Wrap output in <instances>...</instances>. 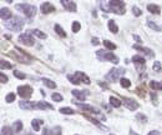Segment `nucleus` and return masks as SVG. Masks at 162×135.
Wrapping results in <instances>:
<instances>
[{"instance_id":"1","label":"nucleus","mask_w":162,"mask_h":135,"mask_svg":"<svg viewBox=\"0 0 162 135\" xmlns=\"http://www.w3.org/2000/svg\"><path fill=\"white\" fill-rule=\"evenodd\" d=\"M24 24H25V20L20 16H13L10 20L5 23V25L13 31H20L24 28Z\"/></svg>"},{"instance_id":"2","label":"nucleus","mask_w":162,"mask_h":135,"mask_svg":"<svg viewBox=\"0 0 162 135\" xmlns=\"http://www.w3.org/2000/svg\"><path fill=\"white\" fill-rule=\"evenodd\" d=\"M126 73V69L123 68H114L106 74L105 76V80L106 81H110V83H115L117 79H121V75Z\"/></svg>"},{"instance_id":"3","label":"nucleus","mask_w":162,"mask_h":135,"mask_svg":"<svg viewBox=\"0 0 162 135\" xmlns=\"http://www.w3.org/2000/svg\"><path fill=\"white\" fill-rule=\"evenodd\" d=\"M16 9L19 10L20 13H22L26 18H34L35 14H36V8L30 5V4L27 3H21V4H18L16 5Z\"/></svg>"},{"instance_id":"4","label":"nucleus","mask_w":162,"mask_h":135,"mask_svg":"<svg viewBox=\"0 0 162 135\" xmlns=\"http://www.w3.org/2000/svg\"><path fill=\"white\" fill-rule=\"evenodd\" d=\"M107 4H109V10L112 11V13L122 15V14L126 11V9H125V3L121 1V0H112V1H109Z\"/></svg>"},{"instance_id":"5","label":"nucleus","mask_w":162,"mask_h":135,"mask_svg":"<svg viewBox=\"0 0 162 135\" xmlns=\"http://www.w3.org/2000/svg\"><path fill=\"white\" fill-rule=\"evenodd\" d=\"M96 55L100 58V60H104V61H111L112 64H117L119 63V58L111 52L99 50V52H96Z\"/></svg>"},{"instance_id":"6","label":"nucleus","mask_w":162,"mask_h":135,"mask_svg":"<svg viewBox=\"0 0 162 135\" xmlns=\"http://www.w3.org/2000/svg\"><path fill=\"white\" fill-rule=\"evenodd\" d=\"M18 94L24 100H29L32 95V88L30 85H20L18 86Z\"/></svg>"},{"instance_id":"7","label":"nucleus","mask_w":162,"mask_h":135,"mask_svg":"<svg viewBox=\"0 0 162 135\" xmlns=\"http://www.w3.org/2000/svg\"><path fill=\"white\" fill-rule=\"evenodd\" d=\"M19 41L21 44H24L26 46H32L35 44V39L29 34V33H24V34L19 35Z\"/></svg>"},{"instance_id":"8","label":"nucleus","mask_w":162,"mask_h":135,"mask_svg":"<svg viewBox=\"0 0 162 135\" xmlns=\"http://www.w3.org/2000/svg\"><path fill=\"white\" fill-rule=\"evenodd\" d=\"M123 104H125V106H126V109L131 110V111L136 110L138 108V103L135 99H131V98H126V99L123 100Z\"/></svg>"},{"instance_id":"9","label":"nucleus","mask_w":162,"mask_h":135,"mask_svg":"<svg viewBox=\"0 0 162 135\" xmlns=\"http://www.w3.org/2000/svg\"><path fill=\"white\" fill-rule=\"evenodd\" d=\"M20 109H24V110H34L36 109V103L34 101H29V100H21L19 103Z\"/></svg>"},{"instance_id":"10","label":"nucleus","mask_w":162,"mask_h":135,"mask_svg":"<svg viewBox=\"0 0 162 135\" xmlns=\"http://www.w3.org/2000/svg\"><path fill=\"white\" fill-rule=\"evenodd\" d=\"M40 10H41V13H43V14H50V13H54L55 11V6L53 5L51 3L45 1V3L41 4Z\"/></svg>"},{"instance_id":"11","label":"nucleus","mask_w":162,"mask_h":135,"mask_svg":"<svg viewBox=\"0 0 162 135\" xmlns=\"http://www.w3.org/2000/svg\"><path fill=\"white\" fill-rule=\"evenodd\" d=\"M133 49H136L137 52H140V53H142V54H146V57H150V58H154L155 57V53L152 52L151 49H149V48H142L141 45H133L132 46Z\"/></svg>"},{"instance_id":"12","label":"nucleus","mask_w":162,"mask_h":135,"mask_svg":"<svg viewBox=\"0 0 162 135\" xmlns=\"http://www.w3.org/2000/svg\"><path fill=\"white\" fill-rule=\"evenodd\" d=\"M0 16H1V19L4 21H9L13 18L10 9H9V8H1V9H0Z\"/></svg>"},{"instance_id":"13","label":"nucleus","mask_w":162,"mask_h":135,"mask_svg":"<svg viewBox=\"0 0 162 135\" xmlns=\"http://www.w3.org/2000/svg\"><path fill=\"white\" fill-rule=\"evenodd\" d=\"M74 75H75L79 80H80V83L82 81V83H85V84H87V85H89V84L91 83V80H90V78L86 75L85 73H82V71H76L75 74H74Z\"/></svg>"},{"instance_id":"14","label":"nucleus","mask_w":162,"mask_h":135,"mask_svg":"<svg viewBox=\"0 0 162 135\" xmlns=\"http://www.w3.org/2000/svg\"><path fill=\"white\" fill-rule=\"evenodd\" d=\"M61 5H62L65 9H66V10L71 11V13H75L76 9H77L76 4L74 3V1H61Z\"/></svg>"},{"instance_id":"15","label":"nucleus","mask_w":162,"mask_h":135,"mask_svg":"<svg viewBox=\"0 0 162 135\" xmlns=\"http://www.w3.org/2000/svg\"><path fill=\"white\" fill-rule=\"evenodd\" d=\"M74 103H75L79 108H81L82 110H86V111H91V113H95V114H99V111H97V109L92 108L91 105H87V104H80V103H76V100H74Z\"/></svg>"},{"instance_id":"16","label":"nucleus","mask_w":162,"mask_h":135,"mask_svg":"<svg viewBox=\"0 0 162 135\" xmlns=\"http://www.w3.org/2000/svg\"><path fill=\"white\" fill-rule=\"evenodd\" d=\"M132 63L135 65H141V66H143V65L146 64V59L141 57V55H133L132 57Z\"/></svg>"},{"instance_id":"17","label":"nucleus","mask_w":162,"mask_h":135,"mask_svg":"<svg viewBox=\"0 0 162 135\" xmlns=\"http://www.w3.org/2000/svg\"><path fill=\"white\" fill-rule=\"evenodd\" d=\"M36 109H40V110H46V109H53V105L46 103V101L41 100V101H38L36 103Z\"/></svg>"},{"instance_id":"18","label":"nucleus","mask_w":162,"mask_h":135,"mask_svg":"<svg viewBox=\"0 0 162 135\" xmlns=\"http://www.w3.org/2000/svg\"><path fill=\"white\" fill-rule=\"evenodd\" d=\"M71 94L75 96L77 100H80V101H85V100H86L85 93H84V91H79V90H75V89H74V90L71 91Z\"/></svg>"},{"instance_id":"19","label":"nucleus","mask_w":162,"mask_h":135,"mask_svg":"<svg viewBox=\"0 0 162 135\" xmlns=\"http://www.w3.org/2000/svg\"><path fill=\"white\" fill-rule=\"evenodd\" d=\"M54 29H55V31H56L58 34H59V36H61V38H66V36H67L66 31L62 29V26L60 25V24H55V25H54Z\"/></svg>"},{"instance_id":"20","label":"nucleus","mask_w":162,"mask_h":135,"mask_svg":"<svg viewBox=\"0 0 162 135\" xmlns=\"http://www.w3.org/2000/svg\"><path fill=\"white\" fill-rule=\"evenodd\" d=\"M107 26H109L110 31H111V33H114V34H116V33L119 31V26H117L116 23H115V20H112V19H110V20H109Z\"/></svg>"},{"instance_id":"21","label":"nucleus","mask_w":162,"mask_h":135,"mask_svg":"<svg viewBox=\"0 0 162 135\" xmlns=\"http://www.w3.org/2000/svg\"><path fill=\"white\" fill-rule=\"evenodd\" d=\"M110 104H111V106L112 108H120L121 106V100L119 99V98H116V96H110Z\"/></svg>"},{"instance_id":"22","label":"nucleus","mask_w":162,"mask_h":135,"mask_svg":"<svg viewBox=\"0 0 162 135\" xmlns=\"http://www.w3.org/2000/svg\"><path fill=\"white\" fill-rule=\"evenodd\" d=\"M147 10H149L151 14H160L161 13L160 6L156 5V4H149V5H147Z\"/></svg>"},{"instance_id":"23","label":"nucleus","mask_w":162,"mask_h":135,"mask_svg":"<svg viewBox=\"0 0 162 135\" xmlns=\"http://www.w3.org/2000/svg\"><path fill=\"white\" fill-rule=\"evenodd\" d=\"M31 33H32V34H34L38 39H43V40H44V39L48 38V35H46L45 33H43L41 30H39V29H32V30H31Z\"/></svg>"},{"instance_id":"24","label":"nucleus","mask_w":162,"mask_h":135,"mask_svg":"<svg viewBox=\"0 0 162 135\" xmlns=\"http://www.w3.org/2000/svg\"><path fill=\"white\" fill-rule=\"evenodd\" d=\"M43 124V120H40V119H32V122H31V127L32 129L35 130V131H39L40 130V125Z\"/></svg>"},{"instance_id":"25","label":"nucleus","mask_w":162,"mask_h":135,"mask_svg":"<svg viewBox=\"0 0 162 135\" xmlns=\"http://www.w3.org/2000/svg\"><path fill=\"white\" fill-rule=\"evenodd\" d=\"M43 83H44V85H46V86L49 88V89H55V88H56V83L53 81V80H50V79L43 78Z\"/></svg>"},{"instance_id":"26","label":"nucleus","mask_w":162,"mask_h":135,"mask_svg":"<svg viewBox=\"0 0 162 135\" xmlns=\"http://www.w3.org/2000/svg\"><path fill=\"white\" fill-rule=\"evenodd\" d=\"M13 130L14 133H20L22 130V123L20 122V120H16V122H14L13 124Z\"/></svg>"},{"instance_id":"27","label":"nucleus","mask_w":162,"mask_h":135,"mask_svg":"<svg viewBox=\"0 0 162 135\" xmlns=\"http://www.w3.org/2000/svg\"><path fill=\"white\" fill-rule=\"evenodd\" d=\"M60 113L65 114V115H72V114H75V110L71 109L70 106H64V108H60Z\"/></svg>"},{"instance_id":"28","label":"nucleus","mask_w":162,"mask_h":135,"mask_svg":"<svg viewBox=\"0 0 162 135\" xmlns=\"http://www.w3.org/2000/svg\"><path fill=\"white\" fill-rule=\"evenodd\" d=\"M120 85L122 88H125V89H127V88L131 86V81H130L127 78H121L120 79Z\"/></svg>"},{"instance_id":"29","label":"nucleus","mask_w":162,"mask_h":135,"mask_svg":"<svg viewBox=\"0 0 162 135\" xmlns=\"http://www.w3.org/2000/svg\"><path fill=\"white\" fill-rule=\"evenodd\" d=\"M104 46L107 50H110V52H112V50L116 49V45H115L114 43H111L110 40H104Z\"/></svg>"},{"instance_id":"30","label":"nucleus","mask_w":162,"mask_h":135,"mask_svg":"<svg viewBox=\"0 0 162 135\" xmlns=\"http://www.w3.org/2000/svg\"><path fill=\"white\" fill-rule=\"evenodd\" d=\"M0 68H1L3 70H4V69H11L13 65L9 61H6L5 59H1V60H0Z\"/></svg>"},{"instance_id":"31","label":"nucleus","mask_w":162,"mask_h":135,"mask_svg":"<svg viewBox=\"0 0 162 135\" xmlns=\"http://www.w3.org/2000/svg\"><path fill=\"white\" fill-rule=\"evenodd\" d=\"M150 88L154 90H162V84L157 81H150Z\"/></svg>"},{"instance_id":"32","label":"nucleus","mask_w":162,"mask_h":135,"mask_svg":"<svg viewBox=\"0 0 162 135\" xmlns=\"http://www.w3.org/2000/svg\"><path fill=\"white\" fill-rule=\"evenodd\" d=\"M13 74H14V76H15L16 79H19V80H24V79L26 78L25 74L21 73V71H19V70H14Z\"/></svg>"},{"instance_id":"33","label":"nucleus","mask_w":162,"mask_h":135,"mask_svg":"<svg viewBox=\"0 0 162 135\" xmlns=\"http://www.w3.org/2000/svg\"><path fill=\"white\" fill-rule=\"evenodd\" d=\"M1 135H14V130L11 128H9V127H3Z\"/></svg>"},{"instance_id":"34","label":"nucleus","mask_w":162,"mask_h":135,"mask_svg":"<svg viewBox=\"0 0 162 135\" xmlns=\"http://www.w3.org/2000/svg\"><path fill=\"white\" fill-rule=\"evenodd\" d=\"M147 25H149V28H151L152 30H156V31H161V30H162L158 25L155 24V23H154V21H151V20L147 21Z\"/></svg>"},{"instance_id":"35","label":"nucleus","mask_w":162,"mask_h":135,"mask_svg":"<svg viewBox=\"0 0 162 135\" xmlns=\"http://www.w3.org/2000/svg\"><path fill=\"white\" fill-rule=\"evenodd\" d=\"M67 79L71 84H74V85H79V84H80V80H79L75 75H67Z\"/></svg>"},{"instance_id":"36","label":"nucleus","mask_w":162,"mask_h":135,"mask_svg":"<svg viewBox=\"0 0 162 135\" xmlns=\"http://www.w3.org/2000/svg\"><path fill=\"white\" fill-rule=\"evenodd\" d=\"M51 99L54 101H56V103H60V101H62V95L59 94V93H54V94L51 95Z\"/></svg>"},{"instance_id":"37","label":"nucleus","mask_w":162,"mask_h":135,"mask_svg":"<svg viewBox=\"0 0 162 135\" xmlns=\"http://www.w3.org/2000/svg\"><path fill=\"white\" fill-rule=\"evenodd\" d=\"M71 29H72V31L74 33H77V31H80V29H81V24L79 21H74L72 23V26H71Z\"/></svg>"},{"instance_id":"38","label":"nucleus","mask_w":162,"mask_h":135,"mask_svg":"<svg viewBox=\"0 0 162 135\" xmlns=\"http://www.w3.org/2000/svg\"><path fill=\"white\" fill-rule=\"evenodd\" d=\"M15 98H16V95L14 94V93H9V94L5 96V101L6 103H13V101L15 100Z\"/></svg>"},{"instance_id":"39","label":"nucleus","mask_w":162,"mask_h":135,"mask_svg":"<svg viewBox=\"0 0 162 135\" xmlns=\"http://www.w3.org/2000/svg\"><path fill=\"white\" fill-rule=\"evenodd\" d=\"M132 13H133L135 16H141L142 15V11L140 10V8H137V6H132Z\"/></svg>"},{"instance_id":"40","label":"nucleus","mask_w":162,"mask_h":135,"mask_svg":"<svg viewBox=\"0 0 162 135\" xmlns=\"http://www.w3.org/2000/svg\"><path fill=\"white\" fill-rule=\"evenodd\" d=\"M50 135H61V128L60 127L54 128L51 131H50Z\"/></svg>"},{"instance_id":"41","label":"nucleus","mask_w":162,"mask_h":135,"mask_svg":"<svg viewBox=\"0 0 162 135\" xmlns=\"http://www.w3.org/2000/svg\"><path fill=\"white\" fill-rule=\"evenodd\" d=\"M136 119H138L141 123H146V122H147V118H146V116L143 115V114H137V115H136Z\"/></svg>"},{"instance_id":"42","label":"nucleus","mask_w":162,"mask_h":135,"mask_svg":"<svg viewBox=\"0 0 162 135\" xmlns=\"http://www.w3.org/2000/svg\"><path fill=\"white\" fill-rule=\"evenodd\" d=\"M154 70L157 71V73L161 71V63L160 61H155L154 63Z\"/></svg>"},{"instance_id":"43","label":"nucleus","mask_w":162,"mask_h":135,"mask_svg":"<svg viewBox=\"0 0 162 135\" xmlns=\"http://www.w3.org/2000/svg\"><path fill=\"white\" fill-rule=\"evenodd\" d=\"M0 78H1V83L3 84H5V83H8V76L5 75V74H4V73H1V74H0Z\"/></svg>"},{"instance_id":"44","label":"nucleus","mask_w":162,"mask_h":135,"mask_svg":"<svg viewBox=\"0 0 162 135\" xmlns=\"http://www.w3.org/2000/svg\"><path fill=\"white\" fill-rule=\"evenodd\" d=\"M133 39H135V40L137 41L138 44H141V43H142V40H141V38H140V36H138V35H136V34H133Z\"/></svg>"},{"instance_id":"45","label":"nucleus","mask_w":162,"mask_h":135,"mask_svg":"<svg viewBox=\"0 0 162 135\" xmlns=\"http://www.w3.org/2000/svg\"><path fill=\"white\" fill-rule=\"evenodd\" d=\"M91 43H92V45H99V44H100V41L97 40V38H92Z\"/></svg>"},{"instance_id":"46","label":"nucleus","mask_w":162,"mask_h":135,"mask_svg":"<svg viewBox=\"0 0 162 135\" xmlns=\"http://www.w3.org/2000/svg\"><path fill=\"white\" fill-rule=\"evenodd\" d=\"M147 135H160V133L157 131V130H151V131L147 134Z\"/></svg>"},{"instance_id":"47","label":"nucleus","mask_w":162,"mask_h":135,"mask_svg":"<svg viewBox=\"0 0 162 135\" xmlns=\"http://www.w3.org/2000/svg\"><path fill=\"white\" fill-rule=\"evenodd\" d=\"M100 86H102V88H105V89H109L107 84H105V83H100Z\"/></svg>"},{"instance_id":"48","label":"nucleus","mask_w":162,"mask_h":135,"mask_svg":"<svg viewBox=\"0 0 162 135\" xmlns=\"http://www.w3.org/2000/svg\"><path fill=\"white\" fill-rule=\"evenodd\" d=\"M151 98H152V101H154V103L156 104V99H157V98L155 96V94H154V93H152V94H151Z\"/></svg>"},{"instance_id":"49","label":"nucleus","mask_w":162,"mask_h":135,"mask_svg":"<svg viewBox=\"0 0 162 135\" xmlns=\"http://www.w3.org/2000/svg\"><path fill=\"white\" fill-rule=\"evenodd\" d=\"M41 135H50V133H49V130H46V129H44V131H43V134Z\"/></svg>"},{"instance_id":"50","label":"nucleus","mask_w":162,"mask_h":135,"mask_svg":"<svg viewBox=\"0 0 162 135\" xmlns=\"http://www.w3.org/2000/svg\"><path fill=\"white\" fill-rule=\"evenodd\" d=\"M130 135H138V134H136L135 131H133V130L131 129V130H130Z\"/></svg>"},{"instance_id":"51","label":"nucleus","mask_w":162,"mask_h":135,"mask_svg":"<svg viewBox=\"0 0 162 135\" xmlns=\"http://www.w3.org/2000/svg\"><path fill=\"white\" fill-rule=\"evenodd\" d=\"M4 38H5V39H10V35H6L5 34V35H4Z\"/></svg>"},{"instance_id":"52","label":"nucleus","mask_w":162,"mask_h":135,"mask_svg":"<svg viewBox=\"0 0 162 135\" xmlns=\"http://www.w3.org/2000/svg\"><path fill=\"white\" fill-rule=\"evenodd\" d=\"M110 135H115V134H110Z\"/></svg>"}]
</instances>
